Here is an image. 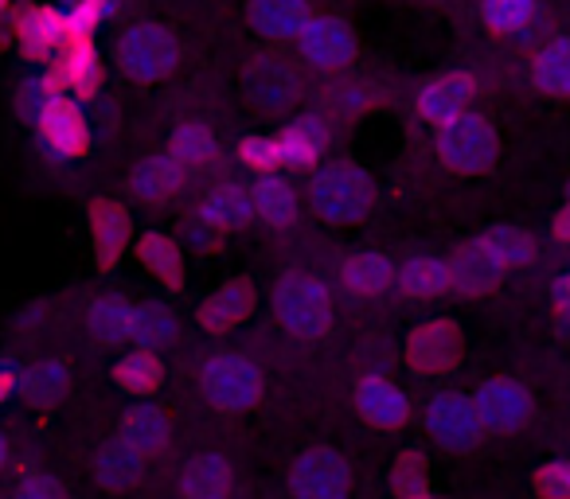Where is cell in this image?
I'll return each instance as SVG.
<instances>
[{
	"instance_id": "cell-51",
	"label": "cell",
	"mask_w": 570,
	"mask_h": 499,
	"mask_svg": "<svg viewBox=\"0 0 570 499\" xmlns=\"http://www.w3.org/2000/svg\"><path fill=\"white\" fill-rule=\"evenodd\" d=\"M4 9H12V0H0V12H4Z\"/></svg>"
},
{
	"instance_id": "cell-3",
	"label": "cell",
	"mask_w": 570,
	"mask_h": 499,
	"mask_svg": "<svg viewBox=\"0 0 570 499\" xmlns=\"http://www.w3.org/2000/svg\"><path fill=\"white\" fill-rule=\"evenodd\" d=\"M438 157L450 172L458 176H476L484 168H492L500 152V141H497V129L489 126V118L481 113H461V118L445 121L438 129V141H434Z\"/></svg>"
},
{
	"instance_id": "cell-33",
	"label": "cell",
	"mask_w": 570,
	"mask_h": 499,
	"mask_svg": "<svg viewBox=\"0 0 570 499\" xmlns=\"http://www.w3.org/2000/svg\"><path fill=\"white\" fill-rule=\"evenodd\" d=\"M67 387H71V363H67V359H43L32 371L20 375L17 390L32 406H56L59 398L67 395Z\"/></svg>"
},
{
	"instance_id": "cell-34",
	"label": "cell",
	"mask_w": 570,
	"mask_h": 499,
	"mask_svg": "<svg viewBox=\"0 0 570 499\" xmlns=\"http://www.w3.org/2000/svg\"><path fill=\"white\" fill-rule=\"evenodd\" d=\"M176 336H180V325H176V312L168 309V305H141V309L134 312V343L141 351H165L176 343Z\"/></svg>"
},
{
	"instance_id": "cell-46",
	"label": "cell",
	"mask_w": 570,
	"mask_h": 499,
	"mask_svg": "<svg viewBox=\"0 0 570 499\" xmlns=\"http://www.w3.org/2000/svg\"><path fill=\"white\" fill-rule=\"evenodd\" d=\"M17 387H20V371L4 363V367H0V402H4V398H9Z\"/></svg>"
},
{
	"instance_id": "cell-4",
	"label": "cell",
	"mask_w": 570,
	"mask_h": 499,
	"mask_svg": "<svg viewBox=\"0 0 570 499\" xmlns=\"http://www.w3.org/2000/svg\"><path fill=\"white\" fill-rule=\"evenodd\" d=\"M199 390L219 413H243L258 406L262 398V371L246 356L219 351L199 371Z\"/></svg>"
},
{
	"instance_id": "cell-18",
	"label": "cell",
	"mask_w": 570,
	"mask_h": 499,
	"mask_svg": "<svg viewBox=\"0 0 570 499\" xmlns=\"http://www.w3.org/2000/svg\"><path fill=\"white\" fill-rule=\"evenodd\" d=\"M199 222L215 234H230V230H243L254 222V203L250 188L243 183H215L212 191L199 203Z\"/></svg>"
},
{
	"instance_id": "cell-17",
	"label": "cell",
	"mask_w": 570,
	"mask_h": 499,
	"mask_svg": "<svg viewBox=\"0 0 570 499\" xmlns=\"http://www.w3.org/2000/svg\"><path fill=\"white\" fill-rule=\"evenodd\" d=\"M51 71L63 79V87L71 90L75 98H95L98 87H102V59H98L95 40H82V36H67L63 48H59V59Z\"/></svg>"
},
{
	"instance_id": "cell-15",
	"label": "cell",
	"mask_w": 570,
	"mask_h": 499,
	"mask_svg": "<svg viewBox=\"0 0 570 499\" xmlns=\"http://www.w3.org/2000/svg\"><path fill=\"white\" fill-rule=\"evenodd\" d=\"M90 242H95L98 270H114L129 246V211L118 199H98L90 203Z\"/></svg>"
},
{
	"instance_id": "cell-13",
	"label": "cell",
	"mask_w": 570,
	"mask_h": 499,
	"mask_svg": "<svg viewBox=\"0 0 570 499\" xmlns=\"http://www.w3.org/2000/svg\"><path fill=\"white\" fill-rule=\"evenodd\" d=\"M67 40L63 12L48 9V4H32V9H17V43L24 51V59L43 63V59L59 56Z\"/></svg>"
},
{
	"instance_id": "cell-27",
	"label": "cell",
	"mask_w": 570,
	"mask_h": 499,
	"mask_svg": "<svg viewBox=\"0 0 570 499\" xmlns=\"http://www.w3.org/2000/svg\"><path fill=\"white\" fill-rule=\"evenodd\" d=\"M168 157L184 168V172H199V168H212L215 157H219V144H215V133L204 126V121H180L168 137Z\"/></svg>"
},
{
	"instance_id": "cell-9",
	"label": "cell",
	"mask_w": 570,
	"mask_h": 499,
	"mask_svg": "<svg viewBox=\"0 0 570 499\" xmlns=\"http://www.w3.org/2000/svg\"><path fill=\"white\" fill-rule=\"evenodd\" d=\"M473 410L481 418V429L492 433H515L531 418V395L515 379H489L473 395Z\"/></svg>"
},
{
	"instance_id": "cell-1",
	"label": "cell",
	"mask_w": 570,
	"mask_h": 499,
	"mask_svg": "<svg viewBox=\"0 0 570 499\" xmlns=\"http://www.w3.org/2000/svg\"><path fill=\"white\" fill-rule=\"evenodd\" d=\"M309 203L325 222L352 227V222H364L367 214L375 211V183L360 164L328 160V164L317 168V176H313Z\"/></svg>"
},
{
	"instance_id": "cell-26",
	"label": "cell",
	"mask_w": 570,
	"mask_h": 499,
	"mask_svg": "<svg viewBox=\"0 0 570 499\" xmlns=\"http://www.w3.org/2000/svg\"><path fill=\"white\" fill-rule=\"evenodd\" d=\"M173 437V421L160 406H129L126 418H121V441L134 445L141 457L160 452Z\"/></svg>"
},
{
	"instance_id": "cell-29",
	"label": "cell",
	"mask_w": 570,
	"mask_h": 499,
	"mask_svg": "<svg viewBox=\"0 0 570 499\" xmlns=\"http://www.w3.org/2000/svg\"><path fill=\"white\" fill-rule=\"evenodd\" d=\"M134 305L126 297H98L87 305V332L98 343H126L134 340Z\"/></svg>"
},
{
	"instance_id": "cell-11",
	"label": "cell",
	"mask_w": 570,
	"mask_h": 499,
	"mask_svg": "<svg viewBox=\"0 0 570 499\" xmlns=\"http://www.w3.org/2000/svg\"><path fill=\"white\" fill-rule=\"evenodd\" d=\"M476 94V79L469 71H445L438 74V79H430L426 87L419 90V118L430 121V126L442 129L445 121L461 118V113H469V102H473Z\"/></svg>"
},
{
	"instance_id": "cell-48",
	"label": "cell",
	"mask_w": 570,
	"mask_h": 499,
	"mask_svg": "<svg viewBox=\"0 0 570 499\" xmlns=\"http://www.w3.org/2000/svg\"><path fill=\"white\" fill-rule=\"evenodd\" d=\"M554 238H559V242H570V203L554 214Z\"/></svg>"
},
{
	"instance_id": "cell-25",
	"label": "cell",
	"mask_w": 570,
	"mask_h": 499,
	"mask_svg": "<svg viewBox=\"0 0 570 499\" xmlns=\"http://www.w3.org/2000/svg\"><path fill=\"white\" fill-rule=\"evenodd\" d=\"M141 476H145V457L134 449V445H126L118 437V441H110L102 452H98V460H95V480L102 483L106 491H129V488H137L141 483Z\"/></svg>"
},
{
	"instance_id": "cell-36",
	"label": "cell",
	"mask_w": 570,
	"mask_h": 499,
	"mask_svg": "<svg viewBox=\"0 0 570 499\" xmlns=\"http://www.w3.org/2000/svg\"><path fill=\"white\" fill-rule=\"evenodd\" d=\"M395 286L403 289L414 301H430V297H442L450 289V266L438 262V258H411L406 266H399Z\"/></svg>"
},
{
	"instance_id": "cell-42",
	"label": "cell",
	"mask_w": 570,
	"mask_h": 499,
	"mask_svg": "<svg viewBox=\"0 0 570 499\" xmlns=\"http://www.w3.org/2000/svg\"><path fill=\"white\" fill-rule=\"evenodd\" d=\"M238 160L246 168L262 176H274V168H282V149H277V137H243L238 141Z\"/></svg>"
},
{
	"instance_id": "cell-37",
	"label": "cell",
	"mask_w": 570,
	"mask_h": 499,
	"mask_svg": "<svg viewBox=\"0 0 570 499\" xmlns=\"http://www.w3.org/2000/svg\"><path fill=\"white\" fill-rule=\"evenodd\" d=\"M114 382H118L126 395H153V390H160V382H165V367H160V359L153 356V351H129L126 359H118V367H114Z\"/></svg>"
},
{
	"instance_id": "cell-30",
	"label": "cell",
	"mask_w": 570,
	"mask_h": 499,
	"mask_svg": "<svg viewBox=\"0 0 570 499\" xmlns=\"http://www.w3.org/2000/svg\"><path fill=\"white\" fill-rule=\"evenodd\" d=\"M184 499H227L230 496V465L215 452L188 460L180 472Z\"/></svg>"
},
{
	"instance_id": "cell-45",
	"label": "cell",
	"mask_w": 570,
	"mask_h": 499,
	"mask_svg": "<svg viewBox=\"0 0 570 499\" xmlns=\"http://www.w3.org/2000/svg\"><path fill=\"white\" fill-rule=\"evenodd\" d=\"M219 238H223V234H215V230H207L204 222H196V227H191V246H199L204 255H212L215 246H219Z\"/></svg>"
},
{
	"instance_id": "cell-40",
	"label": "cell",
	"mask_w": 570,
	"mask_h": 499,
	"mask_svg": "<svg viewBox=\"0 0 570 499\" xmlns=\"http://www.w3.org/2000/svg\"><path fill=\"white\" fill-rule=\"evenodd\" d=\"M114 12H118V0H75L71 9L63 12L67 36H82V40H90V36L98 32V24L110 20Z\"/></svg>"
},
{
	"instance_id": "cell-5",
	"label": "cell",
	"mask_w": 570,
	"mask_h": 499,
	"mask_svg": "<svg viewBox=\"0 0 570 499\" xmlns=\"http://www.w3.org/2000/svg\"><path fill=\"white\" fill-rule=\"evenodd\" d=\"M180 63V43L165 24H134L118 36V67L134 82H160Z\"/></svg>"
},
{
	"instance_id": "cell-22",
	"label": "cell",
	"mask_w": 570,
	"mask_h": 499,
	"mask_svg": "<svg viewBox=\"0 0 570 499\" xmlns=\"http://www.w3.org/2000/svg\"><path fill=\"white\" fill-rule=\"evenodd\" d=\"M184 168L176 164L168 152H153V157H141L129 172V188L141 203H168L176 191L184 188Z\"/></svg>"
},
{
	"instance_id": "cell-19",
	"label": "cell",
	"mask_w": 570,
	"mask_h": 499,
	"mask_svg": "<svg viewBox=\"0 0 570 499\" xmlns=\"http://www.w3.org/2000/svg\"><path fill=\"white\" fill-rule=\"evenodd\" d=\"M356 410L364 413V421L380 429H399L411 418V398L395 387V382L380 379V375H367L356 387Z\"/></svg>"
},
{
	"instance_id": "cell-12",
	"label": "cell",
	"mask_w": 570,
	"mask_h": 499,
	"mask_svg": "<svg viewBox=\"0 0 570 499\" xmlns=\"http://www.w3.org/2000/svg\"><path fill=\"white\" fill-rule=\"evenodd\" d=\"M243 82H246V98H250L258 110H285V106L297 98V90H302L294 67H285L282 59H274V56L254 59V63L246 67Z\"/></svg>"
},
{
	"instance_id": "cell-2",
	"label": "cell",
	"mask_w": 570,
	"mask_h": 499,
	"mask_svg": "<svg viewBox=\"0 0 570 499\" xmlns=\"http://www.w3.org/2000/svg\"><path fill=\"white\" fill-rule=\"evenodd\" d=\"M274 317L297 340H317L333 328V297L317 278L289 273L274 289Z\"/></svg>"
},
{
	"instance_id": "cell-24",
	"label": "cell",
	"mask_w": 570,
	"mask_h": 499,
	"mask_svg": "<svg viewBox=\"0 0 570 499\" xmlns=\"http://www.w3.org/2000/svg\"><path fill=\"white\" fill-rule=\"evenodd\" d=\"M399 266L391 262L380 250H364V255H352L348 262L341 266V281L352 289L356 297H380L395 286Z\"/></svg>"
},
{
	"instance_id": "cell-20",
	"label": "cell",
	"mask_w": 570,
	"mask_h": 499,
	"mask_svg": "<svg viewBox=\"0 0 570 499\" xmlns=\"http://www.w3.org/2000/svg\"><path fill=\"white\" fill-rule=\"evenodd\" d=\"M246 20L266 40H297L309 24V0H250Z\"/></svg>"
},
{
	"instance_id": "cell-10",
	"label": "cell",
	"mask_w": 570,
	"mask_h": 499,
	"mask_svg": "<svg viewBox=\"0 0 570 499\" xmlns=\"http://www.w3.org/2000/svg\"><path fill=\"white\" fill-rule=\"evenodd\" d=\"M297 48L321 71H336L356 59V32L341 17H309V24L297 36Z\"/></svg>"
},
{
	"instance_id": "cell-43",
	"label": "cell",
	"mask_w": 570,
	"mask_h": 499,
	"mask_svg": "<svg viewBox=\"0 0 570 499\" xmlns=\"http://www.w3.org/2000/svg\"><path fill=\"white\" fill-rule=\"evenodd\" d=\"M535 491L543 499H570V465H543L539 468Z\"/></svg>"
},
{
	"instance_id": "cell-7",
	"label": "cell",
	"mask_w": 570,
	"mask_h": 499,
	"mask_svg": "<svg viewBox=\"0 0 570 499\" xmlns=\"http://www.w3.org/2000/svg\"><path fill=\"white\" fill-rule=\"evenodd\" d=\"M461 359V328L453 320H426L406 336V363L422 379L453 371Z\"/></svg>"
},
{
	"instance_id": "cell-44",
	"label": "cell",
	"mask_w": 570,
	"mask_h": 499,
	"mask_svg": "<svg viewBox=\"0 0 570 499\" xmlns=\"http://www.w3.org/2000/svg\"><path fill=\"white\" fill-rule=\"evenodd\" d=\"M17 499H63V491H59V483L51 480V476H28L24 483L17 488Z\"/></svg>"
},
{
	"instance_id": "cell-39",
	"label": "cell",
	"mask_w": 570,
	"mask_h": 499,
	"mask_svg": "<svg viewBox=\"0 0 570 499\" xmlns=\"http://www.w3.org/2000/svg\"><path fill=\"white\" fill-rule=\"evenodd\" d=\"M59 98H67L63 79H59L56 71H43V74H36V79H28L24 87H20V110H24L28 121H36V126H40V118L59 102Z\"/></svg>"
},
{
	"instance_id": "cell-28",
	"label": "cell",
	"mask_w": 570,
	"mask_h": 499,
	"mask_svg": "<svg viewBox=\"0 0 570 499\" xmlns=\"http://www.w3.org/2000/svg\"><path fill=\"white\" fill-rule=\"evenodd\" d=\"M250 203L266 227H294L297 222V191L282 180V176H262L250 188Z\"/></svg>"
},
{
	"instance_id": "cell-35",
	"label": "cell",
	"mask_w": 570,
	"mask_h": 499,
	"mask_svg": "<svg viewBox=\"0 0 570 499\" xmlns=\"http://www.w3.org/2000/svg\"><path fill=\"white\" fill-rule=\"evenodd\" d=\"M476 242L489 250V258L500 270H515V266H528L535 258V238L520 227H489Z\"/></svg>"
},
{
	"instance_id": "cell-50",
	"label": "cell",
	"mask_w": 570,
	"mask_h": 499,
	"mask_svg": "<svg viewBox=\"0 0 570 499\" xmlns=\"http://www.w3.org/2000/svg\"><path fill=\"white\" fill-rule=\"evenodd\" d=\"M9 465V441H4V433H0V468Z\"/></svg>"
},
{
	"instance_id": "cell-8",
	"label": "cell",
	"mask_w": 570,
	"mask_h": 499,
	"mask_svg": "<svg viewBox=\"0 0 570 499\" xmlns=\"http://www.w3.org/2000/svg\"><path fill=\"white\" fill-rule=\"evenodd\" d=\"M426 433L434 437L442 449H450V452L473 449V445L481 441V433H484L481 418H476V410H473V398L453 395V390L430 398V406H426Z\"/></svg>"
},
{
	"instance_id": "cell-23",
	"label": "cell",
	"mask_w": 570,
	"mask_h": 499,
	"mask_svg": "<svg viewBox=\"0 0 570 499\" xmlns=\"http://www.w3.org/2000/svg\"><path fill=\"white\" fill-rule=\"evenodd\" d=\"M277 149H282V164L289 168L317 164V157H325L328 149V126L321 118H297L277 133Z\"/></svg>"
},
{
	"instance_id": "cell-47",
	"label": "cell",
	"mask_w": 570,
	"mask_h": 499,
	"mask_svg": "<svg viewBox=\"0 0 570 499\" xmlns=\"http://www.w3.org/2000/svg\"><path fill=\"white\" fill-rule=\"evenodd\" d=\"M9 40H17V12H0V48H9Z\"/></svg>"
},
{
	"instance_id": "cell-41",
	"label": "cell",
	"mask_w": 570,
	"mask_h": 499,
	"mask_svg": "<svg viewBox=\"0 0 570 499\" xmlns=\"http://www.w3.org/2000/svg\"><path fill=\"white\" fill-rule=\"evenodd\" d=\"M391 483H395L399 499L426 496V457H422V452H403L399 465H395V476H391Z\"/></svg>"
},
{
	"instance_id": "cell-6",
	"label": "cell",
	"mask_w": 570,
	"mask_h": 499,
	"mask_svg": "<svg viewBox=\"0 0 570 499\" xmlns=\"http://www.w3.org/2000/svg\"><path fill=\"white\" fill-rule=\"evenodd\" d=\"M289 488L297 499H348L352 491V468L341 452L333 449H309L294 460Z\"/></svg>"
},
{
	"instance_id": "cell-31",
	"label": "cell",
	"mask_w": 570,
	"mask_h": 499,
	"mask_svg": "<svg viewBox=\"0 0 570 499\" xmlns=\"http://www.w3.org/2000/svg\"><path fill=\"white\" fill-rule=\"evenodd\" d=\"M137 258L141 266L153 273L157 281H165L168 289H184V250L160 230H149V234L137 238Z\"/></svg>"
},
{
	"instance_id": "cell-38",
	"label": "cell",
	"mask_w": 570,
	"mask_h": 499,
	"mask_svg": "<svg viewBox=\"0 0 570 499\" xmlns=\"http://www.w3.org/2000/svg\"><path fill=\"white\" fill-rule=\"evenodd\" d=\"M539 4L535 0H481V20L489 32L515 36L535 20Z\"/></svg>"
},
{
	"instance_id": "cell-49",
	"label": "cell",
	"mask_w": 570,
	"mask_h": 499,
	"mask_svg": "<svg viewBox=\"0 0 570 499\" xmlns=\"http://www.w3.org/2000/svg\"><path fill=\"white\" fill-rule=\"evenodd\" d=\"M554 305H559V312H567L570 317V273L554 286Z\"/></svg>"
},
{
	"instance_id": "cell-16",
	"label": "cell",
	"mask_w": 570,
	"mask_h": 499,
	"mask_svg": "<svg viewBox=\"0 0 570 499\" xmlns=\"http://www.w3.org/2000/svg\"><path fill=\"white\" fill-rule=\"evenodd\" d=\"M254 301H258V293H254V281L250 278H235V281H227L223 289H215V293L199 305L196 320H199V328H204V332L223 336V332H230V328L243 325V320L250 317Z\"/></svg>"
},
{
	"instance_id": "cell-32",
	"label": "cell",
	"mask_w": 570,
	"mask_h": 499,
	"mask_svg": "<svg viewBox=\"0 0 570 499\" xmlns=\"http://www.w3.org/2000/svg\"><path fill=\"white\" fill-rule=\"evenodd\" d=\"M531 82L547 98H570V36L551 40L531 63Z\"/></svg>"
},
{
	"instance_id": "cell-52",
	"label": "cell",
	"mask_w": 570,
	"mask_h": 499,
	"mask_svg": "<svg viewBox=\"0 0 570 499\" xmlns=\"http://www.w3.org/2000/svg\"><path fill=\"white\" fill-rule=\"evenodd\" d=\"M419 499H434V496H419Z\"/></svg>"
},
{
	"instance_id": "cell-14",
	"label": "cell",
	"mask_w": 570,
	"mask_h": 499,
	"mask_svg": "<svg viewBox=\"0 0 570 499\" xmlns=\"http://www.w3.org/2000/svg\"><path fill=\"white\" fill-rule=\"evenodd\" d=\"M40 137L48 144V152L56 160H75L90 149V129L82 110L71 102V98H59L48 113L40 118Z\"/></svg>"
},
{
	"instance_id": "cell-21",
	"label": "cell",
	"mask_w": 570,
	"mask_h": 499,
	"mask_svg": "<svg viewBox=\"0 0 570 499\" xmlns=\"http://www.w3.org/2000/svg\"><path fill=\"white\" fill-rule=\"evenodd\" d=\"M450 289H458L461 297H484L497 289L500 281V266L489 258V250H484L481 242H465L461 250H453L450 262Z\"/></svg>"
}]
</instances>
